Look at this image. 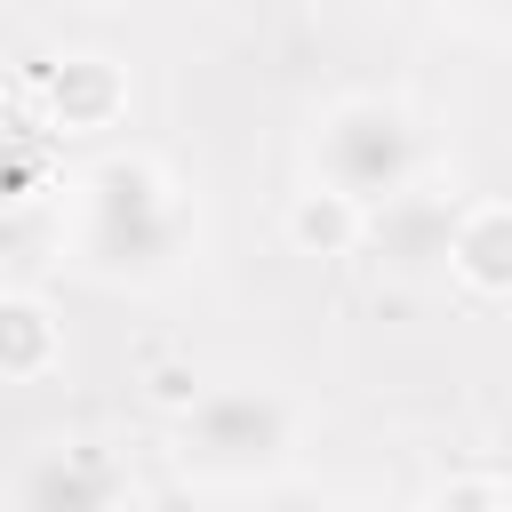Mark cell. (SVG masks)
<instances>
[{
    "mask_svg": "<svg viewBox=\"0 0 512 512\" xmlns=\"http://www.w3.org/2000/svg\"><path fill=\"white\" fill-rule=\"evenodd\" d=\"M72 240L96 280H160V272H176V256L192 240V208L152 160H96L80 176Z\"/></svg>",
    "mask_w": 512,
    "mask_h": 512,
    "instance_id": "1",
    "label": "cell"
},
{
    "mask_svg": "<svg viewBox=\"0 0 512 512\" xmlns=\"http://www.w3.org/2000/svg\"><path fill=\"white\" fill-rule=\"evenodd\" d=\"M424 168V136L392 96H344L320 128H312V176L344 200H384L400 184H416Z\"/></svg>",
    "mask_w": 512,
    "mask_h": 512,
    "instance_id": "2",
    "label": "cell"
},
{
    "mask_svg": "<svg viewBox=\"0 0 512 512\" xmlns=\"http://www.w3.org/2000/svg\"><path fill=\"white\" fill-rule=\"evenodd\" d=\"M288 448H296V416L264 384H216V392H200L184 408V432H176V456L192 472H208V480H256Z\"/></svg>",
    "mask_w": 512,
    "mask_h": 512,
    "instance_id": "3",
    "label": "cell"
},
{
    "mask_svg": "<svg viewBox=\"0 0 512 512\" xmlns=\"http://www.w3.org/2000/svg\"><path fill=\"white\" fill-rule=\"evenodd\" d=\"M448 240H456V200L432 192V184H400V192L360 208V248L392 280H440L448 272Z\"/></svg>",
    "mask_w": 512,
    "mask_h": 512,
    "instance_id": "4",
    "label": "cell"
},
{
    "mask_svg": "<svg viewBox=\"0 0 512 512\" xmlns=\"http://www.w3.org/2000/svg\"><path fill=\"white\" fill-rule=\"evenodd\" d=\"M128 496V472L104 456V448H48L32 472H24V504H120Z\"/></svg>",
    "mask_w": 512,
    "mask_h": 512,
    "instance_id": "5",
    "label": "cell"
},
{
    "mask_svg": "<svg viewBox=\"0 0 512 512\" xmlns=\"http://www.w3.org/2000/svg\"><path fill=\"white\" fill-rule=\"evenodd\" d=\"M448 272L480 296H504L512 288V208H456Z\"/></svg>",
    "mask_w": 512,
    "mask_h": 512,
    "instance_id": "6",
    "label": "cell"
},
{
    "mask_svg": "<svg viewBox=\"0 0 512 512\" xmlns=\"http://www.w3.org/2000/svg\"><path fill=\"white\" fill-rule=\"evenodd\" d=\"M120 104H128V88L104 56H64V72L48 80V120L56 128H112Z\"/></svg>",
    "mask_w": 512,
    "mask_h": 512,
    "instance_id": "7",
    "label": "cell"
},
{
    "mask_svg": "<svg viewBox=\"0 0 512 512\" xmlns=\"http://www.w3.org/2000/svg\"><path fill=\"white\" fill-rule=\"evenodd\" d=\"M56 360V320L32 296H0V376H48Z\"/></svg>",
    "mask_w": 512,
    "mask_h": 512,
    "instance_id": "8",
    "label": "cell"
},
{
    "mask_svg": "<svg viewBox=\"0 0 512 512\" xmlns=\"http://www.w3.org/2000/svg\"><path fill=\"white\" fill-rule=\"evenodd\" d=\"M288 232H296L304 248H320V256H344V248H360V200H344V192L312 184V192L296 200Z\"/></svg>",
    "mask_w": 512,
    "mask_h": 512,
    "instance_id": "9",
    "label": "cell"
},
{
    "mask_svg": "<svg viewBox=\"0 0 512 512\" xmlns=\"http://www.w3.org/2000/svg\"><path fill=\"white\" fill-rule=\"evenodd\" d=\"M32 176H40V152L24 136H0V208H16L32 192Z\"/></svg>",
    "mask_w": 512,
    "mask_h": 512,
    "instance_id": "10",
    "label": "cell"
},
{
    "mask_svg": "<svg viewBox=\"0 0 512 512\" xmlns=\"http://www.w3.org/2000/svg\"><path fill=\"white\" fill-rule=\"evenodd\" d=\"M440 496H512L504 480H456V488H440Z\"/></svg>",
    "mask_w": 512,
    "mask_h": 512,
    "instance_id": "11",
    "label": "cell"
},
{
    "mask_svg": "<svg viewBox=\"0 0 512 512\" xmlns=\"http://www.w3.org/2000/svg\"><path fill=\"white\" fill-rule=\"evenodd\" d=\"M456 8H488V16H504V8H512V0H456Z\"/></svg>",
    "mask_w": 512,
    "mask_h": 512,
    "instance_id": "12",
    "label": "cell"
},
{
    "mask_svg": "<svg viewBox=\"0 0 512 512\" xmlns=\"http://www.w3.org/2000/svg\"><path fill=\"white\" fill-rule=\"evenodd\" d=\"M408 8H456V0H408Z\"/></svg>",
    "mask_w": 512,
    "mask_h": 512,
    "instance_id": "13",
    "label": "cell"
}]
</instances>
